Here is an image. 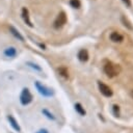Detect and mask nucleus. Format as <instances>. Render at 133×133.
<instances>
[{
    "label": "nucleus",
    "instance_id": "obj_1",
    "mask_svg": "<svg viewBox=\"0 0 133 133\" xmlns=\"http://www.w3.org/2000/svg\"><path fill=\"white\" fill-rule=\"evenodd\" d=\"M119 72H121V66L116 63L108 61L104 64V73L109 78H113V77L117 76L119 74Z\"/></svg>",
    "mask_w": 133,
    "mask_h": 133
},
{
    "label": "nucleus",
    "instance_id": "obj_2",
    "mask_svg": "<svg viewBox=\"0 0 133 133\" xmlns=\"http://www.w3.org/2000/svg\"><path fill=\"white\" fill-rule=\"evenodd\" d=\"M32 99H33V97H32L30 90L28 88H23L21 91V95H20V103L23 106H26L31 103Z\"/></svg>",
    "mask_w": 133,
    "mask_h": 133
},
{
    "label": "nucleus",
    "instance_id": "obj_3",
    "mask_svg": "<svg viewBox=\"0 0 133 133\" xmlns=\"http://www.w3.org/2000/svg\"><path fill=\"white\" fill-rule=\"evenodd\" d=\"M35 87H36L37 91H38L43 97L49 98V97H52V96H53V94H54V91H53L51 88H49V87H47V86L43 85L39 81H35Z\"/></svg>",
    "mask_w": 133,
    "mask_h": 133
},
{
    "label": "nucleus",
    "instance_id": "obj_4",
    "mask_svg": "<svg viewBox=\"0 0 133 133\" xmlns=\"http://www.w3.org/2000/svg\"><path fill=\"white\" fill-rule=\"evenodd\" d=\"M65 23H66V15H65L64 11H60V12L57 15V17H56V19H55V21H54V23H53V26H54L55 29H59V28H61Z\"/></svg>",
    "mask_w": 133,
    "mask_h": 133
},
{
    "label": "nucleus",
    "instance_id": "obj_5",
    "mask_svg": "<svg viewBox=\"0 0 133 133\" xmlns=\"http://www.w3.org/2000/svg\"><path fill=\"white\" fill-rule=\"evenodd\" d=\"M98 87H99V90H100V92L103 95V96H105V97H111L112 95H113V91H112V89L108 86V85H106L105 83H103V82H101V81H98Z\"/></svg>",
    "mask_w": 133,
    "mask_h": 133
},
{
    "label": "nucleus",
    "instance_id": "obj_6",
    "mask_svg": "<svg viewBox=\"0 0 133 133\" xmlns=\"http://www.w3.org/2000/svg\"><path fill=\"white\" fill-rule=\"evenodd\" d=\"M21 17L23 19V21L25 22L26 25H28L29 27H33L31 21H30V18H29V10L26 8V7H23L22 8V11H21Z\"/></svg>",
    "mask_w": 133,
    "mask_h": 133
},
{
    "label": "nucleus",
    "instance_id": "obj_7",
    "mask_svg": "<svg viewBox=\"0 0 133 133\" xmlns=\"http://www.w3.org/2000/svg\"><path fill=\"white\" fill-rule=\"evenodd\" d=\"M77 57H78V59H79L80 61H82V62H85V61H87V60H88V58H89V55H88V51H87L86 49H81V50L78 52V55H77Z\"/></svg>",
    "mask_w": 133,
    "mask_h": 133
},
{
    "label": "nucleus",
    "instance_id": "obj_8",
    "mask_svg": "<svg viewBox=\"0 0 133 133\" xmlns=\"http://www.w3.org/2000/svg\"><path fill=\"white\" fill-rule=\"evenodd\" d=\"M9 32H10V33L16 37V38H18L19 41H21V42H23V41H24V36H23V35L20 33V31H19L17 28H15L12 25H10V26H9Z\"/></svg>",
    "mask_w": 133,
    "mask_h": 133
},
{
    "label": "nucleus",
    "instance_id": "obj_9",
    "mask_svg": "<svg viewBox=\"0 0 133 133\" xmlns=\"http://www.w3.org/2000/svg\"><path fill=\"white\" fill-rule=\"evenodd\" d=\"M110 39H111L113 43H122V42L124 41V36H123L121 33H118V32H116V31H113V32H111V34H110Z\"/></svg>",
    "mask_w": 133,
    "mask_h": 133
},
{
    "label": "nucleus",
    "instance_id": "obj_10",
    "mask_svg": "<svg viewBox=\"0 0 133 133\" xmlns=\"http://www.w3.org/2000/svg\"><path fill=\"white\" fill-rule=\"evenodd\" d=\"M3 54L6 56V57H15L17 55V49L15 47H7L6 49H4L3 51Z\"/></svg>",
    "mask_w": 133,
    "mask_h": 133
},
{
    "label": "nucleus",
    "instance_id": "obj_11",
    "mask_svg": "<svg viewBox=\"0 0 133 133\" xmlns=\"http://www.w3.org/2000/svg\"><path fill=\"white\" fill-rule=\"evenodd\" d=\"M7 119H8V122H9L10 126H11L16 131H18V132H20V131H21V128H20V126H19L18 122L16 121V118H15L12 115H8V116H7Z\"/></svg>",
    "mask_w": 133,
    "mask_h": 133
},
{
    "label": "nucleus",
    "instance_id": "obj_12",
    "mask_svg": "<svg viewBox=\"0 0 133 133\" xmlns=\"http://www.w3.org/2000/svg\"><path fill=\"white\" fill-rule=\"evenodd\" d=\"M75 110H76L80 115H85V114H86L85 109L82 107V105H81L80 103H76V104H75Z\"/></svg>",
    "mask_w": 133,
    "mask_h": 133
},
{
    "label": "nucleus",
    "instance_id": "obj_13",
    "mask_svg": "<svg viewBox=\"0 0 133 133\" xmlns=\"http://www.w3.org/2000/svg\"><path fill=\"white\" fill-rule=\"evenodd\" d=\"M26 64H27L28 66H30L31 69H33V70H35V71H37V72H42V71H43V70H42V68H41L38 64H36V63L32 62V61H27V62H26Z\"/></svg>",
    "mask_w": 133,
    "mask_h": 133
},
{
    "label": "nucleus",
    "instance_id": "obj_14",
    "mask_svg": "<svg viewBox=\"0 0 133 133\" xmlns=\"http://www.w3.org/2000/svg\"><path fill=\"white\" fill-rule=\"evenodd\" d=\"M58 73H59L62 77H64V78H69V72H68V69H66L65 66H61V68H59V69H58Z\"/></svg>",
    "mask_w": 133,
    "mask_h": 133
},
{
    "label": "nucleus",
    "instance_id": "obj_15",
    "mask_svg": "<svg viewBox=\"0 0 133 133\" xmlns=\"http://www.w3.org/2000/svg\"><path fill=\"white\" fill-rule=\"evenodd\" d=\"M122 22H123V25H124L125 27H127L128 29H131V30L133 29V27H132L131 23L129 22V20H128V19H127L125 16H123V17H122Z\"/></svg>",
    "mask_w": 133,
    "mask_h": 133
},
{
    "label": "nucleus",
    "instance_id": "obj_16",
    "mask_svg": "<svg viewBox=\"0 0 133 133\" xmlns=\"http://www.w3.org/2000/svg\"><path fill=\"white\" fill-rule=\"evenodd\" d=\"M70 5L73 8H80L81 2H80V0H70Z\"/></svg>",
    "mask_w": 133,
    "mask_h": 133
},
{
    "label": "nucleus",
    "instance_id": "obj_17",
    "mask_svg": "<svg viewBox=\"0 0 133 133\" xmlns=\"http://www.w3.org/2000/svg\"><path fill=\"white\" fill-rule=\"evenodd\" d=\"M42 112H43V114H45L48 118H50V119H55V116H54L53 113H51L49 110H47V109H43Z\"/></svg>",
    "mask_w": 133,
    "mask_h": 133
},
{
    "label": "nucleus",
    "instance_id": "obj_18",
    "mask_svg": "<svg viewBox=\"0 0 133 133\" xmlns=\"http://www.w3.org/2000/svg\"><path fill=\"white\" fill-rule=\"evenodd\" d=\"M112 112H113V114L115 116H119V106L116 105V104H114L112 106Z\"/></svg>",
    "mask_w": 133,
    "mask_h": 133
},
{
    "label": "nucleus",
    "instance_id": "obj_19",
    "mask_svg": "<svg viewBox=\"0 0 133 133\" xmlns=\"http://www.w3.org/2000/svg\"><path fill=\"white\" fill-rule=\"evenodd\" d=\"M122 1H123V2L128 6V7H130V6H131V0H122Z\"/></svg>",
    "mask_w": 133,
    "mask_h": 133
},
{
    "label": "nucleus",
    "instance_id": "obj_20",
    "mask_svg": "<svg viewBox=\"0 0 133 133\" xmlns=\"http://www.w3.org/2000/svg\"><path fill=\"white\" fill-rule=\"evenodd\" d=\"M36 133H49V131L47 129H39Z\"/></svg>",
    "mask_w": 133,
    "mask_h": 133
},
{
    "label": "nucleus",
    "instance_id": "obj_21",
    "mask_svg": "<svg viewBox=\"0 0 133 133\" xmlns=\"http://www.w3.org/2000/svg\"><path fill=\"white\" fill-rule=\"evenodd\" d=\"M39 47H41V48H43V49H45V48H46L44 44H39Z\"/></svg>",
    "mask_w": 133,
    "mask_h": 133
}]
</instances>
